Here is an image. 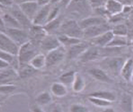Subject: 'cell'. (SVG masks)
<instances>
[{
    "label": "cell",
    "mask_w": 133,
    "mask_h": 112,
    "mask_svg": "<svg viewBox=\"0 0 133 112\" xmlns=\"http://www.w3.org/2000/svg\"><path fill=\"white\" fill-rule=\"evenodd\" d=\"M119 2H120L121 4H123V5H128V4H129L130 2H129V0H117Z\"/></svg>",
    "instance_id": "obj_45"
},
{
    "label": "cell",
    "mask_w": 133,
    "mask_h": 112,
    "mask_svg": "<svg viewBox=\"0 0 133 112\" xmlns=\"http://www.w3.org/2000/svg\"><path fill=\"white\" fill-rule=\"evenodd\" d=\"M71 1H72V0H62L61 2H62V4L65 5V6H67V5L70 3Z\"/></svg>",
    "instance_id": "obj_46"
},
{
    "label": "cell",
    "mask_w": 133,
    "mask_h": 112,
    "mask_svg": "<svg viewBox=\"0 0 133 112\" xmlns=\"http://www.w3.org/2000/svg\"><path fill=\"white\" fill-rule=\"evenodd\" d=\"M18 2H19L21 3H24V2H30V1H34V0H16Z\"/></svg>",
    "instance_id": "obj_48"
},
{
    "label": "cell",
    "mask_w": 133,
    "mask_h": 112,
    "mask_svg": "<svg viewBox=\"0 0 133 112\" xmlns=\"http://www.w3.org/2000/svg\"><path fill=\"white\" fill-rule=\"evenodd\" d=\"M5 26H7V28H21V26L17 20L10 14H5L2 18Z\"/></svg>",
    "instance_id": "obj_29"
},
{
    "label": "cell",
    "mask_w": 133,
    "mask_h": 112,
    "mask_svg": "<svg viewBox=\"0 0 133 112\" xmlns=\"http://www.w3.org/2000/svg\"><path fill=\"white\" fill-rule=\"evenodd\" d=\"M65 56V50L62 46L49 51L46 56V67L50 68L60 63Z\"/></svg>",
    "instance_id": "obj_3"
},
{
    "label": "cell",
    "mask_w": 133,
    "mask_h": 112,
    "mask_svg": "<svg viewBox=\"0 0 133 112\" xmlns=\"http://www.w3.org/2000/svg\"><path fill=\"white\" fill-rule=\"evenodd\" d=\"M105 9L110 14H118L123 11V5L117 0H107L105 4Z\"/></svg>",
    "instance_id": "obj_17"
},
{
    "label": "cell",
    "mask_w": 133,
    "mask_h": 112,
    "mask_svg": "<svg viewBox=\"0 0 133 112\" xmlns=\"http://www.w3.org/2000/svg\"><path fill=\"white\" fill-rule=\"evenodd\" d=\"M101 55H103L101 47L91 46L82 54L79 57V58L82 62H88V61H94L98 58Z\"/></svg>",
    "instance_id": "obj_13"
},
{
    "label": "cell",
    "mask_w": 133,
    "mask_h": 112,
    "mask_svg": "<svg viewBox=\"0 0 133 112\" xmlns=\"http://www.w3.org/2000/svg\"><path fill=\"white\" fill-rule=\"evenodd\" d=\"M70 112H89V109L81 104H74L70 107Z\"/></svg>",
    "instance_id": "obj_35"
},
{
    "label": "cell",
    "mask_w": 133,
    "mask_h": 112,
    "mask_svg": "<svg viewBox=\"0 0 133 112\" xmlns=\"http://www.w3.org/2000/svg\"><path fill=\"white\" fill-rule=\"evenodd\" d=\"M29 64L37 71L42 69L43 67H46V56L43 54H37Z\"/></svg>",
    "instance_id": "obj_22"
},
{
    "label": "cell",
    "mask_w": 133,
    "mask_h": 112,
    "mask_svg": "<svg viewBox=\"0 0 133 112\" xmlns=\"http://www.w3.org/2000/svg\"><path fill=\"white\" fill-rule=\"evenodd\" d=\"M31 112H44L40 105H33L31 108Z\"/></svg>",
    "instance_id": "obj_41"
},
{
    "label": "cell",
    "mask_w": 133,
    "mask_h": 112,
    "mask_svg": "<svg viewBox=\"0 0 133 112\" xmlns=\"http://www.w3.org/2000/svg\"><path fill=\"white\" fill-rule=\"evenodd\" d=\"M51 92L56 97L62 98L67 95L68 89L65 85L60 83H54L51 86Z\"/></svg>",
    "instance_id": "obj_21"
},
{
    "label": "cell",
    "mask_w": 133,
    "mask_h": 112,
    "mask_svg": "<svg viewBox=\"0 0 133 112\" xmlns=\"http://www.w3.org/2000/svg\"><path fill=\"white\" fill-rule=\"evenodd\" d=\"M5 27V24H4V21L2 18L0 17V27Z\"/></svg>",
    "instance_id": "obj_47"
},
{
    "label": "cell",
    "mask_w": 133,
    "mask_h": 112,
    "mask_svg": "<svg viewBox=\"0 0 133 112\" xmlns=\"http://www.w3.org/2000/svg\"><path fill=\"white\" fill-rule=\"evenodd\" d=\"M37 70L33 68L30 64H19V71H18V76L21 79H25L29 77L34 75Z\"/></svg>",
    "instance_id": "obj_20"
},
{
    "label": "cell",
    "mask_w": 133,
    "mask_h": 112,
    "mask_svg": "<svg viewBox=\"0 0 133 112\" xmlns=\"http://www.w3.org/2000/svg\"><path fill=\"white\" fill-rule=\"evenodd\" d=\"M52 112H62V108L61 107V105L60 104L55 105L52 110Z\"/></svg>",
    "instance_id": "obj_42"
},
{
    "label": "cell",
    "mask_w": 133,
    "mask_h": 112,
    "mask_svg": "<svg viewBox=\"0 0 133 112\" xmlns=\"http://www.w3.org/2000/svg\"><path fill=\"white\" fill-rule=\"evenodd\" d=\"M76 74L77 73L73 71L66 72V73H63L62 76H60L59 80L62 83H63L65 86H70V85L72 86L73 83L75 81Z\"/></svg>",
    "instance_id": "obj_26"
},
{
    "label": "cell",
    "mask_w": 133,
    "mask_h": 112,
    "mask_svg": "<svg viewBox=\"0 0 133 112\" xmlns=\"http://www.w3.org/2000/svg\"><path fill=\"white\" fill-rule=\"evenodd\" d=\"M114 37V34L113 33L112 31H109L102 35L95 37L91 40V42L94 44V46H98V47H106L112 40Z\"/></svg>",
    "instance_id": "obj_15"
},
{
    "label": "cell",
    "mask_w": 133,
    "mask_h": 112,
    "mask_svg": "<svg viewBox=\"0 0 133 112\" xmlns=\"http://www.w3.org/2000/svg\"><path fill=\"white\" fill-rule=\"evenodd\" d=\"M120 73L126 81L131 80L133 76V59L129 58L125 61Z\"/></svg>",
    "instance_id": "obj_18"
},
{
    "label": "cell",
    "mask_w": 133,
    "mask_h": 112,
    "mask_svg": "<svg viewBox=\"0 0 133 112\" xmlns=\"http://www.w3.org/2000/svg\"><path fill=\"white\" fill-rule=\"evenodd\" d=\"M6 33L16 44L21 46L30 41L28 33L25 31L21 30L20 28H6Z\"/></svg>",
    "instance_id": "obj_6"
},
{
    "label": "cell",
    "mask_w": 133,
    "mask_h": 112,
    "mask_svg": "<svg viewBox=\"0 0 133 112\" xmlns=\"http://www.w3.org/2000/svg\"><path fill=\"white\" fill-rule=\"evenodd\" d=\"M1 12H2V11H1V10H0V13H1Z\"/></svg>",
    "instance_id": "obj_50"
},
{
    "label": "cell",
    "mask_w": 133,
    "mask_h": 112,
    "mask_svg": "<svg viewBox=\"0 0 133 112\" xmlns=\"http://www.w3.org/2000/svg\"><path fill=\"white\" fill-rule=\"evenodd\" d=\"M88 101L92 103L94 105L97 106V107H101V108H107L111 105V102L104 100L100 98H95V97H90L88 96Z\"/></svg>",
    "instance_id": "obj_32"
},
{
    "label": "cell",
    "mask_w": 133,
    "mask_h": 112,
    "mask_svg": "<svg viewBox=\"0 0 133 112\" xmlns=\"http://www.w3.org/2000/svg\"><path fill=\"white\" fill-rule=\"evenodd\" d=\"M11 15L17 20L19 23L21 27L24 28H31L32 21H31L22 11L21 10L20 7H14L11 11Z\"/></svg>",
    "instance_id": "obj_14"
},
{
    "label": "cell",
    "mask_w": 133,
    "mask_h": 112,
    "mask_svg": "<svg viewBox=\"0 0 133 112\" xmlns=\"http://www.w3.org/2000/svg\"><path fill=\"white\" fill-rule=\"evenodd\" d=\"M62 44L58 39V36L53 35H46L41 42V49L44 51H50L61 46Z\"/></svg>",
    "instance_id": "obj_10"
},
{
    "label": "cell",
    "mask_w": 133,
    "mask_h": 112,
    "mask_svg": "<svg viewBox=\"0 0 133 112\" xmlns=\"http://www.w3.org/2000/svg\"><path fill=\"white\" fill-rule=\"evenodd\" d=\"M59 8H55L53 9H51L50 11V15H49V18H48V20L47 22L50 21V20L55 19L56 18L58 17V14H59Z\"/></svg>",
    "instance_id": "obj_38"
},
{
    "label": "cell",
    "mask_w": 133,
    "mask_h": 112,
    "mask_svg": "<svg viewBox=\"0 0 133 112\" xmlns=\"http://www.w3.org/2000/svg\"><path fill=\"white\" fill-rule=\"evenodd\" d=\"M37 55V53L35 45L31 41L25 42L24 44L21 45L19 48V51L18 54L19 64H29L30 61Z\"/></svg>",
    "instance_id": "obj_2"
},
{
    "label": "cell",
    "mask_w": 133,
    "mask_h": 112,
    "mask_svg": "<svg viewBox=\"0 0 133 112\" xmlns=\"http://www.w3.org/2000/svg\"><path fill=\"white\" fill-rule=\"evenodd\" d=\"M21 10L24 12V14L32 21L34 17L36 16L37 13L39 11L40 5H38L37 2L35 1H30L24 3H21L19 5Z\"/></svg>",
    "instance_id": "obj_9"
},
{
    "label": "cell",
    "mask_w": 133,
    "mask_h": 112,
    "mask_svg": "<svg viewBox=\"0 0 133 112\" xmlns=\"http://www.w3.org/2000/svg\"><path fill=\"white\" fill-rule=\"evenodd\" d=\"M84 86H85V83L84 81V79L82 78V76L79 75V74H76L75 81L72 84V89H73L74 92H82V90L84 89Z\"/></svg>",
    "instance_id": "obj_31"
},
{
    "label": "cell",
    "mask_w": 133,
    "mask_h": 112,
    "mask_svg": "<svg viewBox=\"0 0 133 112\" xmlns=\"http://www.w3.org/2000/svg\"><path fill=\"white\" fill-rule=\"evenodd\" d=\"M67 7L70 11H76L78 14H84L90 11L91 6L88 0H72Z\"/></svg>",
    "instance_id": "obj_8"
},
{
    "label": "cell",
    "mask_w": 133,
    "mask_h": 112,
    "mask_svg": "<svg viewBox=\"0 0 133 112\" xmlns=\"http://www.w3.org/2000/svg\"><path fill=\"white\" fill-rule=\"evenodd\" d=\"M127 44V41L125 39V36H114L113 39L110 41V42L106 47H111V48H119L124 46Z\"/></svg>",
    "instance_id": "obj_30"
},
{
    "label": "cell",
    "mask_w": 133,
    "mask_h": 112,
    "mask_svg": "<svg viewBox=\"0 0 133 112\" xmlns=\"http://www.w3.org/2000/svg\"><path fill=\"white\" fill-rule=\"evenodd\" d=\"M10 65L9 63H8L7 61H4L2 59H0V70H2V69H5L7 68H9Z\"/></svg>",
    "instance_id": "obj_39"
},
{
    "label": "cell",
    "mask_w": 133,
    "mask_h": 112,
    "mask_svg": "<svg viewBox=\"0 0 133 112\" xmlns=\"http://www.w3.org/2000/svg\"><path fill=\"white\" fill-rule=\"evenodd\" d=\"M0 50L7 51L13 55H18L19 48L10 37L2 33H0Z\"/></svg>",
    "instance_id": "obj_4"
},
{
    "label": "cell",
    "mask_w": 133,
    "mask_h": 112,
    "mask_svg": "<svg viewBox=\"0 0 133 112\" xmlns=\"http://www.w3.org/2000/svg\"><path fill=\"white\" fill-rule=\"evenodd\" d=\"M88 96L90 97H95V98H100L104 100L113 102L116 100V96L113 92L109 91H97V92L91 93Z\"/></svg>",
    "instance_id": "obj_23"
},
{
    "label": "cell",
    "mask_w": 133,
    "mask_h": 112,
    "mask_svg": "<svg viewBox=\"0 0 133 112\" xmlns=\"http://www.w3.org/2000/svg\"><path fill=\"white\" fill-rule=\"evenodd\" d=\"M103 112H115V111H114L113 108H110V107L109 106V107L105 108V109L103 110Z\"/></svg>",
    "instance_id": "obj_44"
},
{
    "label": "cell",
    "mask_w": 133,
    "mask_h": 112,
    "mask_svg": "<svg viewBox=\"0 0 133 112\" xmlns=\"http://www.w3.org/2000/svg\"><path fill=\"white\" fill-rule=\"evenodd\" d=\"M62 0H52L51 3L52 4H55V3H57V2H62Z\"/></svg>",
    "instance_id": "obj_49"
},
{
    "label": "cell",
    "mask_w": 133,
    "mask_h": 112,
    "mask_svg": "<svg viewBox=\"0 0 133 112\" xmlns=\"http://www.w3.org/2000/svg\"><path fill=\"white\" fill-rule=\"evenodd\" d=\"M58 39H59V40L62 45L68 46V47L71 46L72 45H75L76 43H78L82 41L80 39L70 37V36H68L66 35H63V34L58 36Z\"/></svg>",
    "instance_id": "obj_28"
},
{
    "label": "cell",
    "mask_w": 133,
    "mask_h": 112,
    "mask_svg": "<svg viewBox=\"0 0 133 112\" xmlns=\"http://www.w3.org/2000/svg\"><path fill=\"white\" fill-rule=\"evenodd\" d=\"M61 34L77 39L84 38V30L76 20H69L62 23L59 28Z\"/></svg>",
    "instance_id": "obj_1"
},
{
    "label": "cell",
    "mask_w": 133,
    "mask_h": 112,
    "mask_svg": "<svg viewBox=\"0 0 133 112\" xmlns=\"http://www.w3.org/2000/svg\"><path fill=\"white\" fill-rule=\"evenodd\" d=\"M50 11H51V9L49 5L43 6L41 9H39L36 16L34 17V20H32V24L36 26L45 25L47 23Z\"/></svg>",
    "instance_id": "obj_11"
},
{
    "label": "cell",
    "mask_w": 133,
    "mask_h": 112,
    "mask_svg": "<svg viewBox=\"0 0 133 112\" xmlns=\"http://www.w3.org/2000/svg\"><path fill=\"white\" fill-rule=\"evenodd\" d=\"M91 46V44L88 42H82L81 41L78 43L69 46V57L71 59L79 58L82 54L86 51Z\"/></svg>",
    "instance_id": "obj_12"
},
{
    "label": "cell",
    "mask_w": 133,
    "mask_h": 112,
    "mask_svg": "<svg viewBox=\"0 0 133 112\" xmlns=\"http://www.w3.org/2000/svg\"><path fill=\"white\" fill-rule=\"evenodd\" d=\"M114 36H126L127 33H128V29L127 27L123 24H117L115 27H113V28L111 30Z\"/></svg>",
    "instance_id": "obj_33"
},
{
    "label": "cell",
    "mask_w": 133,
    "mask_h": 112,
    "mask_svg": "<svg viewBox=\"0 0 133 112\" xmlns=\"http://www.w3.org/2000/svg\"><path fill=\"white\" fill-rule=\"evenodd\" d=\"M89 73L94 78L99 81L104 83H112V80L110 77L107 74V73L102 69L100 68H92L88 71Z\"/></svg>",
    "instance_id": "obj_19"
},
{
    "label": "cell",
    "mask_w": 133,
    "mask_h": 112,
    "mask_svg": "<svg viewBox=\"0 0 133 112\" xmlns=\"http://www.w3.org/2000/svg\"><path fill=\"white\" fill-rule=\"evenodd\" d=\"M124 63L125 62L123 58L109 57L102 61V65L108 71L113 72L114 73H117L119 72H121Z\"/></svg>",
    "instance_id": "obj_7"
},
{
    "label": "cell",
    "mask_w": 133,
    "mask_h": 112,
    "mask_svg": "<svg viewBox=\"0 0 133 112\" xmlns=\"http://www.w3.org/2000/svg\"><path fill=\"white\" fill-rule=\"evenodd\" d=\"M52 101V98L50 93L48 92H41L36 98V102L40 106L46 105V104H50Z\"/></svg>",
    "instance_id": "obj_27"
},
{
    "label": "cell",
    "mask_w": 133,
    "mask_h": 112,
    "mask_svg": "<svg viewBox=\"0 0 133 112\" xmlns=\"http://www.w3.org/2000/svg\"><path fill=\"white\" fill-rule=\"evenodd\" d=\"M61 18L57 17L55 19L47 22L43 27L45 30V31H46V32H52V31H55L59 29L61 27Z\"/></svg>",
    "instance_id": "obj_24"
},
{
    "label": "cell",
    "mask_w": 133,
    "mask_h": 112,
    "mask_svg": "<svg viewBox=\"0 0 133 112\" xmlns=\"http://www.w3.org/2000/svg\"><path fill=\"white\" fill-rule=\"evenodd\" d=\"M107 20L104 18L102 17H89L86 18L80 21L79 25L81 26L83 30L92 27L94 25H98V24H106Z\"/></svg>",
    "instance_id": "obj_16"
},
{
    "label": "cell",
    "mask_w": 133,
    "mask_h": 112,
    "mask_svg": "<svg viewBox=\"0 0 133 112\" xmlns=\"http://www.w3.org/2000/svg\"><path fill=\"white\" fill-rule=\"evenodd\" d=\"M109 31H111V28L107 23L94 25L84 30V37L92 40Z\"/></svg>",
    "instance_id": "obj_5"
},
{
    "label": "cell",
    "mask_w": 133,
    "mask_h": 112,
    "mask_svg": "<svg viewBox=\"0 0 133 112\" xmlns=\"http://www.w3.org/2000/svg\"><path fill=\"white\" fill-rule=\"evenodd\" d=\"M52 0H37V3L40 6H44L46 5H49V3H51Z\"/></svg>",
    "instance_id": "obj_40"
},
{
    "label": "cell",
    "mask_w": 133,
    "mask_h": 112,
    "mask_svg": "<svg viewBox=\"0 0 133 112\" xmlns=\"http://www.w3.org/2000/svg\"><path fill=\"white\" fill-rule=\"evenodd\" d=\"M88 1L91 8H94V9L101 8L107 2H105V0H88Z\"/></svg>",
    "instance_id": "obj_37"
},
{
    "label": "cell",
    "mask_w": 133,
    "mask_h": 112,
    "mask_svg": "<svg viewBox=\"0 0 133 112\" xmlns=\"http://www.w3.org/2000/svg\"><path fill=\"white\" fill-rule=\"evenodd\" d=\"M17 86L13 84H3L0 85V94L9 95L17 90Z\"/></svg>",
    "instance_id": "obj_34"
},
{
    "label": "cell",
    "mask_w": 133,
    "mask_h": 112,
    "mask_svg": "<svg viewBox=\"0 0 133 112\" xmlns=\"http://www.w3.org/2000/svg\"><path fill=\"white\" fill-rule=\"evenodd\" d=\"M11 3H12L11 0H0V4L1 5H11Z\"/></svg>",
    "instance_id": "obj_43"
},
{
    "label": "cell",
    "mask_w": 133,
    "mask_h": 112,
    "mask_svg": "<svg viewBox=\"0 0 133 112\" xmlns=\"http://www.w3.org/2000/svg\"><path fill=\"white\" fill-rule=\"evenodd\" d=\"M121 108L123 112H133V99L129 95H125L121 101Z\"/></svg>",
    "instance_id": "obj_25"
},
{
    "label": "cell",
    "mask_w": 133,
    "mask_h": 112,
    "mask_svg": "<svg viewBox=\"0 0 133 112\" xmlns=\"http://www.w3.org/2000/svg\"><path fill=\"white\" fill-rule=\"evenodd\" d=\"M14 57H15V55H11L7 51L0 50V59H2L4 61H7L10 64L14 61V58H15Z\"/></svg>",
    "instance_id": "obj_36"
},
{
    "label": "cell",
    "mask_w": 133,
    "mask_h": 112,
    "mask_svg": "<svg viewBox=\"0 0 133 112\" xmlns=\"http://www.w3.org/2000/svg\"><path fill=\"white\" fill-rule=\"evenodd\" d=\"M0 104H1V102H0Z\"/></svg>",
    "instance_id": "obj_51"
}]
</instances>
